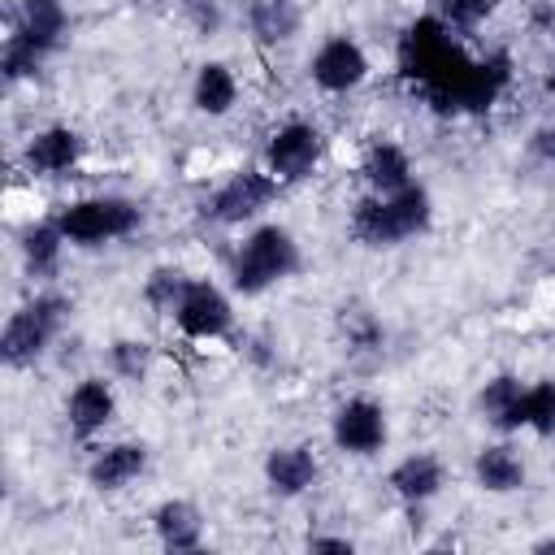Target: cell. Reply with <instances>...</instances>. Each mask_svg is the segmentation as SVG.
<instances>
[{
	"label": "cell",
	"mask_w": 555,
	"mask_h": 555,
	"mask_svg": "<svg viewBox=\"0 0 555 555\" xmlns=\"http://www.w3.org/2000/svg\"><path fill=\"white\" fill-rule=\"evenodd\" d=\"M65 312L69 304L61 295H35L30 304H22L9 321H4V334H0V360L9 369H26L35 364L48 343L56 338V330L65 325Z\"/></svg>",
	"instance_id": "3957f363"
},
{
	"label": "cell",
	"mask_w": 555,
	"mask_h": 555,
	"mask_svg": "<svg viewBox=\"0 0 555 555\" xmlns=\"http://www.w3.org/2000/svg\"><path fill=\"white\" fill-rule=\"evenodd\" d=\"M52 221L61 225L65 243H74V247H100V243L126 238L139 225V208L130 199H117V195H87V199L65 204Z\"/></svg>",
	"instance_id": "277c9868"
},
{
	"label": "cell",
	"mask_w": 555,
	"mask_h": 555,
	"mask_svg": "<svg viewBox=\"0 0 555 555\" xmlns=\"http://www.w3.org/2000/svg\"><path fill=\"white\" fill-rule=\"evenodd\" d=\"M351 234H356L364 247H395V243L408 238V234H403V221H399V212H395V204H390V195H369V199H360L356 212H351Z\"/></svg>",
	"instance_id": "7c38bea8"
},
{
	"label": "cell",
	"mask_w": 555,
	"mask_h": 555,
	"mask_svg": "<svg viewBox=\"0 0 555 555\" xmlns=\"http://www.w3.org/2000/svg\"><path fill=\"white\" fill-rule=\"evenodd\" d=\"M173 321H178V330L186 338H221L230 330L234 312H230V299L212 282H191L182 304H178V312H173Z\"/></svg>",
	"instance_id": "ba28073f"
},
{
	"label": "cell",
	"mask_w": 555,
	"mask_h": 555,
	"mask_svg": "<svg viewBox=\"0 0 555 555\" xmlns=\"http://www.w3.org/2000/svg\"><path fill=\"white\" fill-rule=\"evenodd\" d=\"M533 551H555V538H546V542H538Z\"/></svg>",
	"instance_id": "4dcf8cb0"
},
{
	"label": "cell",
	"mask_w": 555,
	"mask_h": 555,
	"mask_svg": "<svg viewBox=\"0 0 555 555\" xmlns=\"http://www.w3.org/2000/svg\"><path fill=\"white\" fill-rule=\"evenodd\" d=\"M390 490L399 499H408V503H425V499H434L442 490V464L434 455L416 451V455H408V460H399L390 468Z\"/></svg>",
	"instance_id": "ac0fdd59"
},
{
	"label": "cell",
	"mask_w": 555,
	"mask_h": 555,
	"mask_svg": "<svg viewBox=\"0 0 555 555\" xmlns=\"http://www.w3.org/2000/svg\"><path fill=\"white\" fill-rule=\"evenodd\" d=\"M61 247H65V234L56 221H39V225H26L22 234V260L30 273H52L56 260H61Z\"/></svg>",
	"instance_id": "603a6c76"
},
{
	"label": "cell",
	"mask_w": 555,
	"mask_h": 555,
	"mask_svg": "<svg viewBox=\"0 0 555 555\" xmlns=\"http://www.w3.org/2000/svg\"><path fill=\"white\" fill-rule=\"evenodd\" d=\"M152 525H156V538L169 546V551H191L199 546V533H204V520L199 512L186 503V499H169L152 512Z\"/></svg>",
	"instance_id": "d6986e66"
},
{
	"label": "cell",
	"mask_w": 555,
	"mask_h": 555,
	"mask_svg": "<svg viewBox=\"0 0 555 555\" xmlns=\"http://www.w3.org/2000/svg\"><path fill=\"white\" fill-rule=\"evenodd\" d=\"M186 286H191V278H186L182 269H156V273L147 278L143 295H147V304H152V308H160V312H178V304H182Z\"/></svg>",
	"instance_id": "d4e9b609"
},
{
	"label": "cell",
	"mask_w": 555,
	"mask_h": 555,
	"mask_svg": "<svg viewBox=\"0 0 555 555\" xmlns=\"http://www.w3.org/2000/svg\"><path fill=\"white\" fill-rule=\"evenodd\" d=\"M308 546H312V551H351V542H347V538H312Z\"/></svg>",
	"instance_id": "f546056e"
},
{
	"label": "cell",
	"mask_w": 555,
	"mask_h": 555,
	"mask_svg": "<svg viewBox=\"0 0 555 555\" xmlns=\"http://www.w3.org/2000/svg\"><path fill=\"white\" fill-rule=\"evenodd\" d=\"M360 173H364V182H369L373 195H395V191L412 186V165H408L403 147H395V143H373L364 152Z\"/></svg>",
	"instance_id": "e0dca14e"
},
{
	"label": "cell",
	"mask_w": 555,
	"mask_h": 555,
	"mask_svg": "<svg viewBox=\"0 0 555 555\" xmlns=\"http://www.w3.org/2000/svg\"><path fill=\"white\" fill-rule=\"evenodd\" d=\"M490 13V0H442V22L455 26V30H473L481 17Z\"/></svg>",
	"instance_id": "4316f807"
},
{
	"label": "cell",
	"mask_w": 555,
	"mask_h": 555,
	"mask_svg": "<svg viewBox=\"0 0 555 555\" xmlns=\"http://www.w3.org/2000/svg\"><path fill=\"white\" fill-rule=\"evenodd\" d=\"M78 156H82V139L69 126H48L26 143V165H30V173H43V178L69 173L78 165Z\"/></svg>",
	"instance_id": "8fae6325"
},
{
	"label": "cell",
	"mask_w": 555,
	"mask_h": 555,
	"mask_svg": "<svg viewBox=\"0 0 555 555\" xmlns=\"http://www.w3.org/2000/svg\"><path fill=\"white\" fill-rule=\"evenodd\" d=\"M117 412V399H113V386L100 382V377H87L69 390V403H65V421L78 438H95Z\"/></svg>",
	"instance_id": "30bf717a"
},
{
	"label": "cell",
	"mask_w": 555,
	"mask_h": 555,
	"mask_svg": "<svg viewBox=\"0 0 555 555\" xmlns=\"http://www.w3.org/2000/svg\"><path fill=\"white\" fill-rule=\"evenodd\" d=\"M512 429H538V434H555V382H533L520 390Z\"/></svg>",
	"instance_id": "7402d4cb"
},
{
	"label": "cell",
	"mask_w": 555,
	"mask_h": 555,
	"mask_svg": "<svg viewBox=\"0 0 555 555\" xmlns=\"http://www.w3.org/2000/svg\"><path fill=\"white\" fill-rule=\"evenodd\" d=\"M191 95H195V108H199V113L221 117V113L234 108V100H238V82H234L230 65L208 61V65H199V74H195V91H191Z\"/></svg>",
	"instance_id": "ffe728a7"
},
{
	"label": "cell",
	"mask_w": 555,
	"mask_h": 555,
	"mask_svg": "<svg viewBox=\"0 0 555 555\" xmlns=\"http://www.w3.org/2000/svg\"><path fill=\"white\" fill-rule=\"evenodd\" d=\"M520 382L512 377V373H499V377H490L486 382V390H481V412L499 425V429H512V416H516V403H520Z\"/></svg>",
	"instance_id": "cb8c5ba5"
},
{
	"label": "cell",
	"mask_w": 555,
	"mask_h": 555,
	"mask_svg": "<svg viewBox=\"0 0 555 555\" xmlns=\"http://www.w3.org/2000/svg\"><path fill=\"white\" fill-rule=\"evenodd\" d=\"M147 360H152L147 343L126 338V343H117V347H113V369H117L121 377H143V373H147Z\"/></svg>",
	"instance_id": "83f0119b"
},
{
	"label": "cell",
	"mask_w": 555,
	"mask_h": 555,
	"mask_svg": "<svg viewBox=\"0 0 555 555\" xmlns=\"http://www.w3.org/2000/svg\"><path fill=\"white\" fill-rule=\"evenodd\" d=\"M17 39H26L39 52H52L65 35V4L61 0H22L17 9Z\"/></svg>",
	"instance_id": "2e32d148"
},
{
	"label": "cell",
	"mask_w": 555,
	"mask_h": 555,
	"mask_svg": "<svg viewBox=\"0 0 555 555\" xmlns=\"http://www.w3.org/2000/svg\"><path fill=\"white\" fill-rule=\"evenodd\" d=\"M143 468H147V447H143V442H113V447L95 451L87 477H91V486H100V490H121V486L134 481Z\"/></svg>",
	"instance_id": "4fadbf2b"
},
{
	"label": "cell",
	"mask_w": 555,
	"mask_h": 555,
	"mask_svg": "<svg viewBox=\"0 0 555 555\" xmlns=\"http://www.w3.org/2000/svg\"><path fill=\"white\" fill-rule=\"evenodd\" d=\"M264 477H269V490L273 494H304L312 481H317V460L308 447H278L269 451L264 460Z\"/></svg>",
	"instance_id": "9a60e30c"
},
{
	"label": "cell",
	"mask_w": 555,
	"mask_h": 555,
	"mask_svg": "<svg viewBox=\"0 0 555 555\" xmlns=\"http://www.w3.org/2000/svg\"><path fill=\"white\" fill-rule=\"evenodd\" d=\"M308 74H312V82H317L321 91H334V95H338V91H351V87L364 82L369 56H364V48H360L356 39L334 35V39H325V43L312 52Z\"/></svg>",
	"instance_id": "52a82bcc"
},
{
	"label": "cell",
	"mask_w": 555,
	"mask_h": 555,
	"mask_svg": "<svg viewBox=\"0 0 555 555\" xmlns=\"http://www.w3.org/2000/svg\"><path fill=\"white\" fill-rule=\"evenodd\" d=\"M399 65L408 78L421 82V91L438 104L451 108V91L468 69V56L451 43V26L442 17H421L408 26L403 43H399Z\"/></svg>",
	"instance_id": "6da1fadb"
},
{
	"label": "cell",
	"mask_w": 555,
	"mask_h": 555,
	"mask_svg": "<svg viewBox=\"0 0 555 555\" xmlns=\"http://www.w3.org/2000/svg\"><path fill=\"white\" fill-rule=\"evenodd\" d=\"M321 160V130L312 121H286L269 134V147H264V169L278 178V182H299L317 169Z\"/></svg>",
	"instance_id": "5b68a950"
},
{
	"label": "cell",
	"mask_w": 555,
	"mask_h": 555,
	"mask_svg": "<svg viewBox=\"0 0 555 555\" xmlns=\"http://www.w3.org/2000/svg\"><path fill=\"white\" fill-rule=\"evenodd\" d=\"M529 147H533L538 160H551V165H555V126H542V130L529 139Z\"/></svg>",
	"instance_id": "f1b7e54d"
},
{
	"label": "cell",
	"mask_w": 555,
	"mask_h": 555,
	"mask_svg": "<svg viewBox=\"0 0 555 555\" xmlns=\"http://www.w3.org/2000/svg\"><path fill=\"white\" fill-rule=\"evenodd\" d=\"M334 442L347 455H373L386 442V412L373 399H347L334 412Z\"/></svg>",
	"instance_id": "9c48e42d"
},
{
	"label": "cell",
	"mask_w": 555,
	"mask_h": 555,
	"mask_svg": "<svg viewBox=\"0 0 555 555\" xmlns=\"http://www.w3.org/2000/svg\"><path fill=\"white\" fill-rule=\"evenodd\" d=\"M247 22L264 43H286L299 26V9H295V0H251Z\"/></svg>",
	"instance_id": "44dd1931"
},
{
	"label": "cell",
	"mask_w": 555,
	"mask_h": 555,
	"mask_svg": "<svg viewBox=\"0 0 555 555\" xmlns=\"http://www.w3.org/2000/svg\"><path fill=\"white\" fill-rule=\"evenodd\" d=\"M273 191H278V178L264 169H243V173H234L225 186H217L212 191V199L204 204V217H212L217 225H238V221H247V217H256L269 199H273Z\"/></svg>",
	"instance_id": "8992f818"
},
{
	"label": "cell",
	"mask_w": 555,
	"mask_h": 555,
	"mask_svg": "<svg viewBox=\"0 0 555 555\" xmlns=\"http://www.w3.org/2000/svg\"><path fill=\"white\" fill-rule=\"evenodd\" d=\"M473 477H477V486L490 490V494H512V490L525 486V460L516 455V447L494 442V447H481V451H477Z\"/></svg>",
	"instance_id": "5bb4252c"
},
{
	"label": "cell",
	"mask_w": 555,
	"mask_h": 555,
	"mask_svg": "<svg viewBox=\"0 0 555 555\" xmlns=\"http://www.w3.org/2000/svg\"><path fill=\"white\" fill-rule=\"evenodd\" d=\"M299 264V247L282 225H260L243 238V247L234 251V286L243 295H260L273 282L291 278Z\"/></svg>",
	"instance_id": "7a4b0ae2"
},
{
	"label": "cell",
	"mask_w": 555,
	"mask_h": 555,
	"mask_svg": "<svg viewBox=\"0 0 555 555\" xmlns=\"http://www.w3.org/2000/svg\"><path fill=\"white\" fill-rule=\"evenodd\" d=\"M39 48H30L26 39H17V35H9V43H4V78L9 82H17V78H26V74H35V65H39Z\"/></svg>",
	"instance_id": "484cf974"
}]
</instances>
